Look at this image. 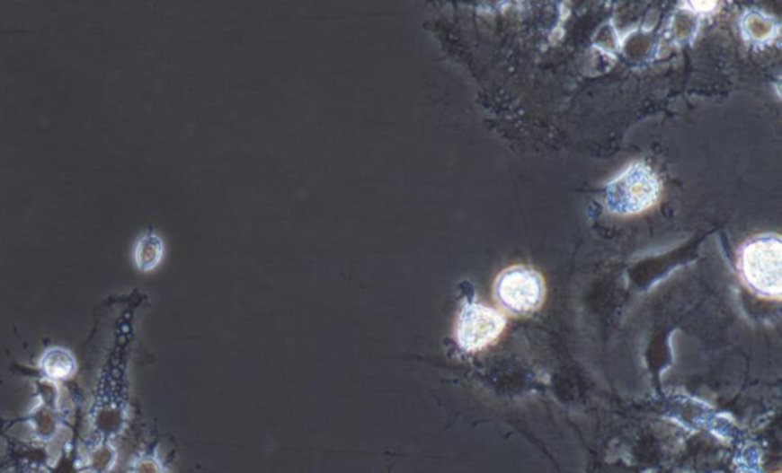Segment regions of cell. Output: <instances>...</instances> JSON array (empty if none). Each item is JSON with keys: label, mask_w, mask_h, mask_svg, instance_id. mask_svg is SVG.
Instances as JSON below:
<instances>
[{"label": "cell", "mask_w": 782, "mask_h": 473, "mask_svg": "<svg viewBox=\"0 0 782 473\" xmlns=\"http://www.w3.org/2000/svg\"><path fill=\"white\" fill-rule=\"evenodd\" d=\"M781 235L761 234L747 240L738 255L744 285L762 298L779 300L782 293Z\"/></svg>", "instance_id": "obj_1"}, {"label": "cell", "mask_w": 782, "mask_h": 473, "mask_svg": "<svg viewBox=\"0 0 782 473\" xmlns=\"http://www.w3.org/2000/svg\"><path fill=\"white\" fill-rule=\"evenodd\" d=\"M662 180L645 162H633L605 188V208L615 215H637L654 208L662 197Z\"/></svg>", "instance_id": "obj_2"}, {"label": "cell", "mask_w": 782, "mask_h": 473, "mask_svg": "<svg viewBox=\"0 0 782 473\" xmlns=\"http://www.w3.org/2000/svg\"><path fill=\"white\" fill-rule=\"evenodd\" d=\"M493 293L504 311L511 315L523 316L541 307L546 285L537 270L526 266H512L498 275Z\"/></svg>", "instance_id": "obj_3"}, {"label": "cell", "mask_w": 782, "mask_h": 473, "mask_svg": "<svg viewBox=\"0 0 782 473\" xmlns=\"http://www.w3.org/2000/svg\"><path fill=\"white\" fill-rule=\"evenodd\" d=\"M506 327V318L493 307L467 301L456 322V341L463 351L474 353L497 341Z\"/></svg>", "instance_id": "obj_4"}, {"label": "cell", "mask_w": 782, "mask_h": 473, "mask_svg": "<svg viewBox=\"0 0 782 473\" xmlns=\"http://www.w3.org/2000/svg\"><path fill=\"white\" fill-rule=\"evenodd\" d=\"M41 376L49 381H67L76 376V357L74 353L63 346L46 348L37 362Z\"/></svg>", "instance_id": "obj_5"}, {"label": "cell", "mask_w": 782, "mask_h": 473, "mask_svg": "<svg viewBox=\"0 0 782 473\" xmlns=\"http://www.w3.org/2000/svg\"><path fill=\"white\" fill-rule=\"evenodd\" d=\"M165 255L164 240L156 232H146L137 240L133 248V263L141 272L158 269Z\"/></svg>", "instance_id": "obj_6"}, {"label": "cell", "mask_w": 782, "mask_h": 473, "mask_svg": "<svg viewBox=\"0 0 782 473\" xmlns=\"http://www.w3.org/2000/svg\"><path fill=\"white\" fill-rule=\"evenodd\" d=\"M30 427L37 440L51 442L60 433V416L49 403L40 399L30 411Z\"/></svg>", "instance_id": "obj_7"}, {"label": "cell", "mask_w": 782, "mask_h": 473, "mask_svg": "<svg viewBox=\"0 0 782 473\" xmlns=\"http://www.w3.org/2000/svg\"><path fill=\"white\" fill-rule=\"evenodd\" d=\"M742 32L749 41H755L757 45L770 43L773 37L778 34V23L772 22L769 15L762 13H749L742 21Z\"/></svg>", "instance_id": "obj_8"}, {"label": "cell", "mask_w": 782, "mask_h": 473, "mask_svg": "<svg viewBox=\"0 0 782 473\" xmlns=\"http://www.w3.org/2000/svg\"><path fill=\"white\" fill-rule=\"evenodd\" d=\"M117 449L111 442H98L84 455V469L89 473H109L117 464Z\"/></svg>", "instance_id": "obj_9"}, {"label": "cell", "mask_w": 782, "mask_h": 473, "mask_svg": "<svg viewBox=\"0 0 782 473\" xmlns=\"http://www.w3.org/2000/svg\"><path fill=\"white\" fill-rule=\"evenodd\" d=\"M130 473H167L163 461L155 453H139L130 463Z\"/></svg>", "instance_id": "obj_10"}, {"label": "cell", "mask_w": 782, "mask_h": 473, "mask_svg": "<svg viewBox=\"0 0 782 473\" xmlns=\"http://www.w3.org/2000/svg\"><path fill=\"white\" fill-rule=\"evenodd\" d=\"M686 6H691L694 13H709L716 6V2H686Z\"/></svg>", "instance_id": "obj_11"}]
</instances>
